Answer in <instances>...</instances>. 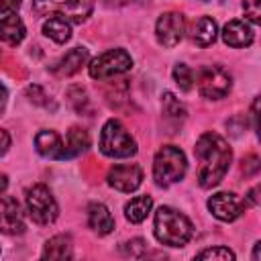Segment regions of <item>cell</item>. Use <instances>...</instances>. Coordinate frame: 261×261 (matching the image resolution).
<instances>
[{
  "mask_svg": "<svg viewBox=\"0 0 261 261\" xmlns=\"http://www.w3.org/2000/svg\"><path fill=\"white\" fill-rule=\"evenodd\" d=\"M194 153H196V159L200 161L198 184L202 188L216 186L224 177L230 165V159H232V151L226 145V141L216 133H204L198 139Z\"/></svg>",
  "mask_w": 261,
  "mask_h": 261,
  "instance_id": "6da1fadb",
  "label": "cell"
},
{
  "mask_svg": "<svg viewBox=\"0 0 261 261\" xmlns=\"http://www.w3.org/2000/svg\"><path fill=\"white\" fill-rule=\"evenodd\" d=\"M194 234L192 222L175 208L161 206L155 212V237L167 247H184Z\"/></svg>",
  "mask_w": 261,
  "mask_h": 261,
  "instance_id": "7a4b0ae2",
  "label": "cell"
},
{
  "mask_svg": "<svg viewBox=\"0 0 261 261\" xmlns=\"http://www.w3.org/2000/svg\"><path fill=\"white\" fill-rule=\"evenodd\" d=\"M188 169V161L181 149L173 147V145H165L157 151L155 161H153V177L157 181V186L167 188L175 181H179L186 175Z\"/></svg>",
  "mask_w": 261,
  "mask_h": 261,
  "instance_id": "3957f363",
  "label": "cell"
},
{
  "mask_svg": "<svg viewBox=\"0 0 261 261\" xmlns=\"http://www.w3.org/2000/svg\"><path fill=\"white\" fill-rule=\"evenodd\" d=\"M100 151L106 157H130L137 153V143L135 139L128 135V130L114 118H110L100 133Z\"/></svg>",
  "mask_w": 261,
  "mask_h": 261,
  "instance_id": "277c9868",
  "label": "cell"
},
{
  "mask_svg": "<svg viewBox=\"0 0 261 261\" xmlns=\"http://www.w3.org/2000/svg\"><path fill=\"white\" fill-rule=\"evenodd\" d=\"M33 12L37 16L59 14L71 22H84L94 8V0H33Z\"/></svg>",
  "mask_w": 261,
  "mask_h": 261,
  "instance_id": "5b68a950",
  "label": "cell"
},
{
  "mask_svg": "<svg viewBox=\"0 0 261 261\" xmlns=\"http://www.w3.org/2000/svg\"><path fill=\"white\" fill-rule=\"evenodd\" d=\"M27 212L37 224H51L57 218V202L47 186L37 184L27 190Z\"/></svg>",
  "mask_w": 261,
  "mask_h": 261,
  "instance_id": "8992f818",
  "label": "cell"
},
{
  "mask_svg": "<svg viewBox=\"0 0 261 261\" xmlns=\"http://www.w3.org/2000/svg\"><path fill=\"white\" fill-rule=\"evenodd\" d=\"M130 65H133V59L124 49H110V51L98 55L90 63L88 69H90V75L94 80H108L112 75L128 71Z\"/></svg>",
  "mask_w": 261,
  "mask_h": 261,
  "instance_id": "52a82bcc",
  "label": "cell"
},
{
  "mask_svg": "<svg viewBox=\"0 0 261 261\" xmlns=\"http://www.w3.org/2000/svg\"><path fill=\"white\" fill-rule=\"evenodd\" d=\"M230 90V73L220 65H204L198 73V92L204 98L218 100Z\"/></svg>",
  "mask_w": 261,
  "mask_h": 261,
  "instance_id": "ba28073f",
  "label": "cell"
},
{
  "mask_svg": "<svg viewBox=\"0 0 261 261\" xmlns=\"http://www.w3.org/2000/svg\"><path fill=\"white\" fill-rule=\"evenodd\" d=\"M184 29H186V22L179 12H163L157 18L155 35L163 47H175L184 39Z\"/></svg>",
  "mask_w": 261,
  "mask_h": 261,
  "instance_id": "9c48e42d",
  "label": "cell"
},
{
  "mask_svg": "<svg viewBox=\"0 0 261 261\" xmlns=\"http://www.w3.org/2000/svg\"><path fill=\"white\" fill-rule=\"evenodd\" d=\"M208 210L222 222H232L243 212V202L230 192H218L208 200Z\"/></svg>",
  "mask_w": 261,
  "mask_h": 261,
  "instance_id": "30bf717a",
  "label": "cell"
},
{
  "mask_svg": "<svg viewBox=\"0 0 261 261\" xmlns=\"http://www.w3.org/2000/svg\"><path fill=\"white\" fill-rule=\"evenodd\" d=\"M0 230L4 234H20L24 230L20 204L12 196H6L0 200Z\"/></svg>",
  "mask_w": 261,
  "mask_h": 261,
  "instance_id": "8fae6325",
  "label": "cell"
},
{
  "mask_svg": "<svg viewBox=\"0 0 261 261\" xmlns=\"http://www.w3.org/2000/svg\"><path fill=\"white\" fill-rule=\"evenodd\" d=\"M143 171L139 165H114L108 173V184L118 192H133L141 186Z\"/></svg>",
  "mask_w": 261,
  "mask_h": 261,
  "instance_id": "7c38bea8",
  "label": "cell"
},
{
  "mask_svg": "<svg viewBox=\"0 0 261 261\" xmlns=\"http://www.w3.org/2000/svg\"><path fill=\"white\" fill-rule=\"evenodd\" d=\"M222 39L228 47H247L253 43V29L245 20H230L222 29Z\"/></svg>",
  "mask_w": 261,
  "mask_h": 261,
  "instance_id": "4fadbf2b",
  "label": "cell"
},
{
  "mask_svg": "<svg viewBox=\"0 0 261 261\" xmlns=\"http://www.w3.org/2000/svg\"><path fill=\"white\" fill-rule=\"evenodd\" d=\"M86 59H88V49H84V47H73V49H69V51L53 65V71H55L57 75H61V77L73 75L75 71L82 69V65L86 63Z\"/></svg>",
  "mask_w": 261,
  "mask_h": 261,
  "instance_id": "5bb4252c",
  "label": "cell"
},
{
  "mask_svg": "<svg viewBox=\"0 0 261 261\" xmlns=\"http://www.w3.org/2000/svg\"><path fill=\"white\" fill-rule=\"evenodd\" d=\"M35 147L43 157L49 159H61L63 153V141L55 130H41L35 137Z\"/></svg>",
  "mask_w": 261,
  "mask_h": 261,
  "instance_id": "9a60e30c",
  "label": "cell"
},
{
  "mask_svg": "<svg viewBox=\"0 0 261 261\" xmlns=\"http://www.w3.org/2000/svg\"><path fill=\"white\" fill-rule=\"evenodd\" d=\"M88 224L94 228L98 234H108L114 228V218L108 212V208L100 202H94L88 206Z\"/></svg>",
  "mask_w": 261,
  "mask_h": 261,
  "instance_id": "2e32d148",
  "label": "cell"
},
{
  "mask_svg": "<svg viewBox=\"0 0 261 261\" xmlns=\"http://www.w3.org/2000/svg\"><path fill=\"white\" fill-rule=\"evenodd\" d=\"M88 147H90V135H88V130H84V128H80V126H71L69 133H67L65 145H63L61 159L77 157V155H82Z\"/></svg>",
  "mask_w": 261,
  "mask_h": 261,
  "instance_id": "e0dca14e",
  "label": "cell"
},
{
  "mask_svg": "<svg viewBox=\"0 0 261 261\" xmlns=\"http://www.w3.org/2000/svg\"><path fill=\"white\" fill-rule=\"evenodd\" d=\"M216 33H218L216 22L210 16H200L192 27V41L198 47H208L216 41Z\"/></svg>",
  "mask_w": 261,
  "mask_h": 261,
  "instance_id": "ac0fdd59",
  "label": "cell"
},
{
  "mask_svg": "<svg viewBox=\"0 0 261 261\" xmlns=\"http://www.w3.org/2000/svg\"><path fill=\"white\" fill-rule=\"evenodd\" d=\"M24 39V24L16 14L0 20V41L6 45H18Z\"/></svg>",
  "mask_w": 261,
  "mask_h": 261,
  "instance_id": "d6986e66",
  "label": "cell"
},
{
  "mask_svg": "<svg viewBox=\"0 0 261 261\" xmlns=\"http://www.w3.org/2000/svg\"><path fill=\"white\" fill-rule=\"evenodd\" d=\"M71 249H73L71 239L67 234H57L47 241V245L43 249V257L45 259H69L73 255Z\"/></svg>",
  "mask_w": 261,
  "mask_h": 261,
  "instance_id": "ffe728a7",
  "label": "cell"
},
{
  "mask_svg": "<svg viewBox=\"0 0 261 261\" xmlns=\"http://www.w3.org/2000/svg\"><path fill=\"white\" fill-rule=\"evenodd\" d=\"M151 206H153L151 196H137L124 206V216H126V220L139 224L147 218V214L151 212Z\"/></svg>",
  "mask_w": 261,
  "mask_h": 261,
  "instance_id": "44dd1931",
  "label": "cell"
},
{
  "mask_svg": "<svg viewBox=\"0 0 261 261\" xmlns=\"http://www.w3.org/2000/svg\"><path fill=\"white\" fill-rule=\"evenodd\" d=\"M43 33L49 37V39H53L55 43H65L69 37H71V27H69V22H67V18H63V16H51L45 24H43Z\"/></svg>",
  "mask_w": 261,
  "mask_h": 261,
  "instance_id": "7402d4cb",
  "label": "cell"
},
{
  "mask_svg": "<svg viewBox=\"0 0 261 261\" xmlns=\"http://www.w3.org/2000/svg\"><path fill=\"white\" fill-rule=\"evenodd\" d=\"M163 114L171 120H181L186 118V108L184 104L171 94V92H165L163 94Z\"/></svg>",
  "mask_w": 261,
  "mask_h": 261,
  "instance_id": "603a6c76",
  "label": "cell"
},
{
  "mask_svg": "<svg viewBox=\"0 0 261 261\" xmlns=\"http://www.w3.org/2000/svg\"><path fill=\"white\" fill-rule=\"evenodd\" d=\"M67 100H69V104L73 106L75 112L82 114V112L88 110V96H86V90L82 86H71L67 90Z\"/></svg>",
  "mask_w": 261,
  "mask_h": 261,
  "instance_id": "cb8c5ba5",
  "label": "cell"
},
{
  "mask_svg": "<svg viewBox=\"0 0 261 261\" xmlns=\"http://www.w3.org/2000/svg\"><path fill=\"white\" fill-rule=\"evenodd\" d=\"M173 80H175V84L184 90V92H188L190 88H192V82H194V73H192V69L188 67V65H184V63H177L175 67H173Z\"/></svg>",
  "mask_w": 261,
  "mask_h": 261,
  "instance_id": "d4e9b609",
  "label": "cell"
},
{
  "mask_svg": "<svg viewBox=\"0 0 261 261\" xmlns=\"http://www.w3.org/2000/svg\"><path fill=\"white\" fill-rule=\"evenodd\" d=\"M198 259H218V261H232L234 253L226 247H214V249H204L196 255Z\"/></svg>",
  "mask_w": 261,
  "mask_h": 261,
  "instance_id": "484cf974",
  "label": "cell"
},
{
  "mask_svg": "<svg viewBox=\"0 0 261 261\" xmlns=\"http://www.w3.org/2000/svg\"><path fill=\"white\" fill-rule=\"evenodd\" d=\"M27 94L31 96V100L35 102V104H43L45 108H51V110H55V104L49 100V96L39 88V86H29L27 88Z\"/></svg>",
  "mask_w": 261,
  "mask_h": 261,
  "instance_id": "4316f807",
  "label": "cell"
},
{
  "mask_svg": "<svg viewBox=\"0 0 261 261\" xmlns=\"http://www.w3.org/2000/svg\"><path fill=\"white\" fill-rule=\"evenodd\" d=\"M261 0H245L243 2V8H245V14L249 16L251 22H259V16H261Z\"/></svg>",
  "mask_w": 261,
  "mask_h": 261,
  "instance_id": "83f0119b",
  "label": "cell"
},
{
  "mask_svg": "<svg viewBox=\"0 0 261 261\" xmlns=\"http://www.w3.org/2000/svg\"><path fill=\"white\" fill-rule=\"evenodd\" d=\"M243 171L245 175H255L259 171V157L257 155H249L243 159Z\"/></svg>",
  "mask_w": 261,
  "mask_h": 261,
  "instance_id": "f1b7e54d",
  "label": "cell"
},
{
  "mask_svg": "<svg viewBox=\"0 0 261 261\" xmlns=\"http://www.w3.org/2000/svg\"><path fill=\"white\" fill-rule=\"evenodd\" d=\"M126 245H128V247H126V253L133 255V257H141L143 251H145V243H143L141 239H133V241H128Z\"/></svg>",
  "mask_w": 261,
  "mask_h": 261,
  "instance_id": "f546056e",
  "label": "cell"
},
{
  "mask_svg": "<svg viewBox=\"0 0 261 261\" xmlns=\"http://www.w3.org/2000/svg\"><path fill=\"white\" fill-rule=\"evenodd\" d=\"M20 6V0H0V14L14 12Z\"/></svg>",
  "mask_w": 261,
  "mask_h": 261,
  "instance_id": "4dcf8cb0",
  "label": "cell"
},
{
  "mask_svg": "<svg viewBox=\"0 0 261 261\" xmlns=\"http://www.w3.org/2000/svg\"><path fill=\"white\" fill-rule=\"evenodd\" d=\"M8 145H10V137H8V133H6V130H2V128H0V155H4V153H6Z\"/></svg>",
  "mask_w": 261,
  "mask_h": 261,
  "instance_id": "1f68e13d",
  "label": "cell"
},
{
  "mask_svg": "<svg viewBox=\"0 0 261 261\" xmlns=\"http://www.w3.org/2000/svg\"><path fill=\"white\" fill-rule=\"evenodd\" d=\"M6 100H8V92H6V86L0 82V114H2L4 108H6Z\"/></svg>",
  "mask_w": 261,
  "mask_h": 261,
  "instance_id": "d6a6232c",
  "label": "cell"
},
{
  "mask_svg": "<svg viewBox=\"0 0 261 261\" xmlns=\"http://www.w3.org/2000/svg\"><path fill=\"white\" fill-rule=\"evenodd\" d=\"M130 2H137V0H104V4H108V6H124Z\"/></svg>",
  "mask_w": 261,
  "mask_h": 261,
  "instance_id": "836d02e7",
  "label": "cell"
},
{
  "mask_svg": "<svg viewBox=\"0 0 261 261\" xmlns=\"http://www.w3.org/2000/svg\"><path fill=\"white\" fill-rule=\"evenodd\" d=\"M247 198H249V202L255 206V204H257V188H253V190L249 192V196H247Z\"/></svg>",
  "mask_w": 261,
  "mask_h": 261,
  "instance_id": "e575fe53",
  "label": "cell"
},
{
  "mask_svg": "<svg viewBox=\"0 0 261 261\" xmlns=\"http://www.w3.org/2000/svg\"><path fill=\"white\" fill-rule=\"evenodd\" d=\"M6 186H8V179H6L4 173H0V196H2V192L6 190Z\"/></svg>",
  "mask_w": 261,
  "mask_h": 261,
  "instance_id": "d590c367",
  "label": "cell"
},
{
  "mask_svg": "<svg viewBox=\"0 0 261 261\" xmlns=\"http://www.w3.org/2000/svg\"><path fill=\"white\" fill-rule=\"evenodd\" d=\"M253 259H259V243H255V251H253Z\"/></svg>",
  "mask_w": 261,
  "mask_h": 261,
  "instance_id": "8d00e7d4",
  "label": "cell"
}]
</instances>
